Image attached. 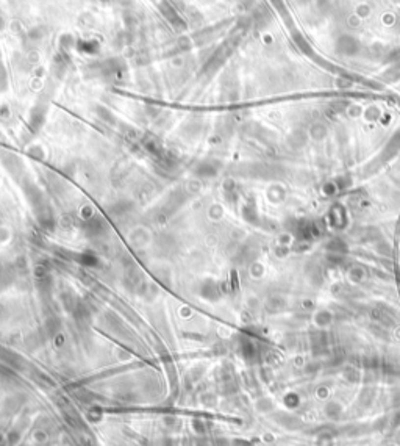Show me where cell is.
Instances as JSON below:
<instances>
[{
    "label": "cell",
    "mask_w": 400,
    "mask_h": 446,
    "mask_svg": "<svg viewBox=\"0 0 400 446\" xmlns=\"http://www.w3.org/2000/svg\"><path fill=\"white\" fill-rule=\"evenodd\" d=\"M158 10L160 13L164 16V19L172 25L174 30L177 31H185L188 29V24L182 18V14L178 13L177 8L169 2V0H160L158 2Z\"/></svg>",
    "instance_id": "cell-1"
},
{
    "label": "cell",
    "mask_w": 400,
    "mask_h": 446,
    "mask_svg": "<svg viewBox=\"0 0 400 446\" xmlns=\"http://www.w3.org/2000/svg\"><path fill=\"white\" fill-rule=\"evenodd\" d=\"M3 27H5V21H3L2 18H0V30H2Z\"/></svg>",
    "instance_id": "cell-2"
}]
</instances>
